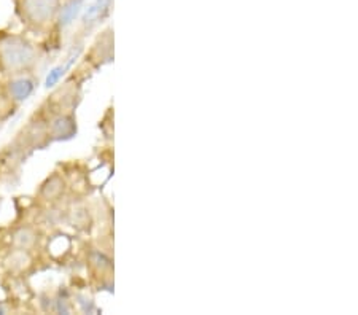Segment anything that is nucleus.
Wrapping results in <instances>:
<instances>
[{
  "label": "nucleus",
  "instance_id": "obj_2",
  "mask_svg": "<svg viewBox=\"0 0 358 315\" xmlns=\"http://www.w3.org/2000/svg\"><path fill=\"white\" fill-rule=\"evenodd\" d=\"M21 18L29 24L43 27L56 20L61 0H16Z\"/></svg>",
  "mask_w": 358,
  "mask_h": 315
},
{
  "label": "nucleus",
  "instance_id": "obj_1",
  "mask_svg": "<svg viewBox=\"0 0 358 315\" xmlns=\"http://www.w3.org/2000/svg\"><path fill=\"white\" fill-rule=\"evenodd\" d=\"M36 50L24 37L3 36L0 37V66L8 72L22 71L34 62Z\"/></svg>",
  "mask_w": 358,
  "mask_h": 315
},
{
  "label": "nucleus",
  "instance_id": "obj_3",
  "mask_svg": "<svg viewBox=\"0 0 358 315\" xmlns=\"http://www.w3.org/2000/svg\"><path fill=\"white\" fill-rule=\"evenodd\" d=\"M83 2L85 0H67V3L61 5V8L57 11L56 16L61 27H67L69 24H72L80 11H82Z\"/></svg>",
  "mask_w": 358,
  "mask_h": 315
},
{
  "label": "nucleus",
  "instance_id": "obj_6",
  "mask_svg": "<svg viewBox=\"0 0 358 315\" xmlns=\"http://www.w3.org/2000/svg\"><path fill=\"white\" fill-rule=\"evenodd\" d=\"M53 133L57 139H69L75 133V126L71 118H59L53 124Z\"/></svg>",
  "mask_w": 358,
  "mask_h": 315
},
{
  "label": "nucleus",
  "instance_id": "obj_4",
  "mask_svg": "<svg viewBox=\"0 0 358 315\" xmlns=\"http://www.w3.org/2000/svg\"><path fill=\"white\" fill-rule=\"evenodd\" d=\"M10 94L16 101H26L34 91V82L31 78H16L8 86Z\"/></svg>",
  "mask_w": 358,
  "mask_h": 315
},
{
  "label": "nucleus",
  "instance_id": "obj_7",
  "mask_svg": "<svg viewBox=\"0 0 358 315\" xmlns=\"http://www.w3.org/2000/svg\"><path fill=\"white\" fill-rule=\"evenodd\" d=\"M66 68H67V66H59V67L53 68V71L50 72V75L46 77V82H45L46 88H53V86H55L57 82H59V80H61L62 77H64Z\"/></svg>",
  "mask_w": 358,
  "mask_h": 315
},
{
  "label": "nucleus",
  "instance_id": "obj_5",
  "mask_svg": "<svg viewBox=\"0 0 358 315\" xmlns=\"http://www.w3.org/2000/svg\"><path fill=\"white\" fill-rule=\"evenodd\" d=\"M112 0H96L94 3L88 7L86 13L83 15V24H91L96 20H99L102 15H106L108 8H110Z\"/></svg>",
  "mask_w": 358,
  "mask_h": 315
}]
</instances>
